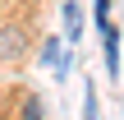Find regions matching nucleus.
<instances>
[{"label": "nucleus", "mask_w": 124, "mask_h": 120, "mask_svg": "<svg viewBox=\"0 0 124 120\" xmlns=\"http://www.w3.org/2000/svg\"><path fill=\"white\" fill-rule=\"evenodd\" d=\"M101 42H106V69H110V79H120V32H115V23L101 28Z\"/></svg>", "instance_id": "obj_1"}, {"label": "nucleus", "mask_w": 124, "mask_h": 120, "mask_svg": "<svg viewBox=\"0 0 124 120\" xmlns=\"http://www.w3.org/2000/svg\"><path fill=\"white\" fill-rule=\"evenodd\" d=\"M23 51H28L23 32H18V28H0V60H18Z\"/></svg>", "instance_id": "obj_2"}, {"label": "nucleus", "mask_w": 124, "mask_h": 120, "mask_svg": "<svg viewBox=\"0 0 124 120\" xmlns=\"http://www.w3.org/2000/svg\"><path fill=\"white\" fill-rule=\"evenodd\" d=\"M64 37H69L74 46H78V37H83V5H78V0L64 5Z\"/></svg>", "instance_id": "obj_3"}, {"label": "nucleus", "mask_w": 124, "mask_h": 120, "mask_svg": "<svg viewBox=\"0 0 124 120\" xmlns=\"http://www.w3.org/2000/svg\"><path fill=\"white\" fill-rule=\"evenodd\" d=\"M92 9H97V23H101V28H106V23H110V0H97V5H92Z\"/></svg>", "instance_id": "obj_4"}, {"label": "nucleus", "mask_w": 124, "mask_h": 120, "mask_svg": "<svg viewBox=\"0 0 124 120\" xmlns=\"http://www.w3.org/2000/svg\"><path fill=\"white\" fill-rule=\"evenodd\" d=\"M41 60H60V42H55V37H51V42L41 46Z\"/></svg>", "instance_id": "obj_5"}]
</instances>
